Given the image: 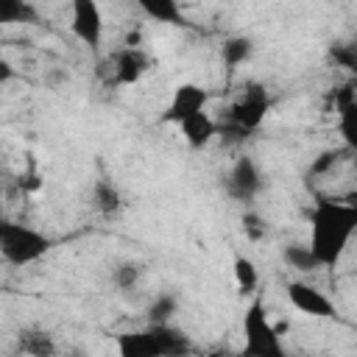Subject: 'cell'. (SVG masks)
Listing matches in <instances>:
<instances>
[{
    "label": "cell",
    "mask_w": 357,
    "mask_h": 357,
    "mask_svg": "<svg viewBox=\"0 0 357 357\" xmlns=\"http://www.w3.org/2000/svg\"><path fill=\"white\" fill-rule=\"evenodd\" d=\"M354 229H357V206L354 204H340L332 198L315 201L310 251L315 254L321 268H332L343 257Z\"/></svg>",
    "instance_id": "6da1fadb"
},
{
    "label": "cell",
    "mask_w": 357,
    "mask_h": 357,
    "mask_svg": "<svg viewBox=\"0 0 357 357\" xmlns=\"http://www.w3.org/2000/svg\"><path fill=\"white\" fill-rule=\"evenodd\" d=\"M190 351H192V340L170 324H148L139 332L117 335L120 357H167V354H190Z\"/></svg>",
    "instance_id": "7a4b0ae2"
},
{
    "label": "cell",
    "mask_w": 357,
    "mask_h": 357,
    "mask_svg": "<svg viewBox=\"0 0 357 357\" xmlns=\"http://www.w3.org/2000/svg\"><path fill=\"white\" fill-rule=\"evenodd\" d=\"M50 237H45L42 231L17 223V220H6L0 218V257L8 265H31L36 259H42L50 251Z\"/></svg>",
    "instance_id": "3957f363"
},
{
    "label": "cell",
    "mask_w": 357,
    "mask_h": 357,
    "mask_svg": "<svg viewBox=\"0 0 357 357\" xmlns=\"http://www.w3.org/2000/svg\"><path fill=\"white\" fill-rule=\"evenodd\" d=\"M240 357H287L262 301H254L243 318V349Z\"/></svg>",
    "instance_id": "277c9868"
},
{
    "label": "cell",
    "mask_w": 357,
    "mask_h": 357,
    "mask_svg": "<svg viewBox=\"0 0 357 357\" xmlns=\"http://www.w3.org/2000/svg\"><path fill=\"white\" fill-rule=\"evenodd\" d=\"M268 106H271L268 89H265L262 84H248V86L243 89V95L231 103L226 123H231V126H237L240 131L251 134L254 128L262 126V120H265V114H268Z\"/></svg>",
    "instance_id": "5b68a950"
},
{
    "label": "cell",
    "mask_w": 357,
    "mask_h": 357,
    "mask_svg": "<svg viewBox=\"0 0 357 357\" xmlns=\"http://www.w3.org/2000/svg\"><path fill=\"white\" fill-rule=\"evenodd\" d=\"M73 33L86 45V47H98L100 36H103V17H100V6L95 0H75L73 3V22H70Z\"/></svg>",
    "instance_id": "8992f818"
},
{
    "label": "cell",
    "mask_w": 357,
    "mask_h": 357,
    "mask_svg": "<svg viewBox=\"0 0 357 357\" xmlns=\"http://www.w3.org/2000/svg\"><path fill=\"white\" fill-rule=\"evenodd\" d=\"M259 187H262V173L257 162L251 156H240L226 176V192L234 201H251L259 192Z\"/></svg>",
    "instance_id": "52a82bcc"
},
{
    "label": "cell",
    "mask_w": 357,
    "mask_h": 357,
    "mask_svg": "<svg viewBox=\"0 0 357 357\" xmlns=\"http://www.w3.org/2000/svg\"><path fill=\"white\" fill-rule=\"evenodd\" d=\"M206 100H209V92H206L204 86H198V84H181V86L173 92V98H170V103H167L162 120H165V123H184L187 117L204 112Z\"/></svg>",
    "instance_id": "ba28073f"
},
{
    "label": "cell",
    "mask_w": 357,
    "mask_h": 357,
    "mask_svg": "<svg viewBox=\"0 0 357 357\" xmlns=\"http://www.w3.org/2000/svg\"><path fill=\"white\" fill-rule=\"evenodd\" d=\"M287 298L304 315H312V318H332L335 315V304L307 282H290L287 284Z\"/></svg>",
    "instance_id": "9c48e42d"
},
{
    "label": "cell",
    "mask_w": 357,
    "mask_h": 357,
    "mask_svg": "<svg viewBox=\"0 0 357 357\" xmlns=\"http://www.w3.org/2000/svg\"><path fill=\"white\" fill-rule=\"evenodd\" d=\"M148 67H151V59L142 47H123L114 56V84L131 86L148 73Z\"/></svg>",
    "instance_id": "30bf717a"
},
{
    "label": "cell",
    "mask_w": 357,
    "mask_h": 357,
    "mask_svg": "<svg viewBox=\"0 0 357 357\" xmlns=\"http://www.w3.org/2000/svg\"><path fill=\"white\" fill-rule=\"evenodd\" d=\"M17 349L25 357H56V340L47 329L25 326L17 332Z\"/></svg>",
    "instance_id": "8fae6325"
},
{
    "label": "cell",
    "mask_w": 357,
    "mask_h": 357,
    "mask_svg": "<svg viewBox=\"0 0 357 357\" xmlns=\"http://www.w3.org/2000/svg\"><path fill=\"white\" fill-rule=\"evenodd\" d=\"M181 126V137L187 139V145L190 148H206L212 139H215V134H218V126H215V120L206 114V112H198V114H192V117H187L184 123H178Z\"/></svg>",
    "instance_id": "7c38bea8"
},
{
    "label": "cell",
    "mask_w": 357,
    "mask_h": 357,
    "mask_svg": "<svg viewBox=\"0 0 357 357\" xmlns=\"http://www.w3.org/2000/svg\"><path fill=\"white\" fill-rule=\"evenodd\" d=\"M92 206H95L98 212H103V215H114V212H120V206H123V195H120V190H117L112 181L98 178V181L92 184Z\"/></svg>",
    "instance_id": "4fadbf2b"
},
{
    "label": "cell",
    "mask_w": 357,
    "mask_h": 357,
    "mask_svg": "<svg viewBox=\"0 0 357 357\" xmlns=\"http://www.w3.org/2000/svg\"><path fill=\"white\" fill-rule=\"evenodd\" d=\"M139 8H142L151 20H156V22L187 25V20H184V14H181V8H178V3H176V0H142V3H139Z\"/></svg>",
    "instance_id": "5bb4252c"
},
{
    "label": "cell",
    "mask_w": 357,
    "mask_h": 357,
    "mask_svg": "<svg viewBox=\"0 0 357 357\" xmlns=\"http://www.w3.org/2000/svg\"><path fill=\"white\" fill-rule=\"evenodd\" d=\"M251 50H254V42L248 36H231V39L223 42L220 59H223L226 67H237V64H243V61L251 59Z\"/></svg>",
    "instance_id": "9a60e30c"
},
{
    "label": "cell",
    "mask_w": 357,
    "mask_h": 357,
    "mask_svg": "<svg viewBox=\"0 0 357 357\" xmlns=\"http://www.w3.org/2000/svg\"><path fill=\"white\" fill-rule=\"evenodd\" d=\"M282 257H284V262L290 268H296L301 273H310V271H318L321 268L318 259H315V254L310 251V245H284Z\"/></svg>",
    "instance_id": "2e32d148"
},
{
    "label": "cell",
    "mask_w": 357,
    "mask_h": 357,
    "mask_svg": "<svg viewBox=\"0 0 357 357\" xmlns=\"http://www.w3.org/2000/svg\"><path fill=\"white\" fill-rule=\"evenodd\" d=\"M0 22H36V8L25 0H0Z\"/></svg>",
    "instance_id": "e0dca14e"
},
{
    "label": "cell",
    "mask_w": 357,
    "mask_h": 357,
    "mask_svg": "<svg viewBox=\"0 0 357 357\" xmlns=\"http://www.w3.org/2000/svg\"><path fill=\"white\" fill-rule=\"evenodd\" d=\"M176 307H178V298H176L173 293H162V296H156V298L151 301V307H148V321H151V324H167L170 315L176 312Z\"/></svg>",
    "instance_id": "ac0fdd59"
},
{
    "label": "cell",
    "mask_w": 357,
    "mask_h": 357,
    "mask_svg": "<svg viewBox=\"0 0 357 357\" xmlns=\"http://www.w3.org/2000/svg\"><path fill=\"white\" fill-rule=\"evenodd\" d=\"M234 279H237V287L243 293H254V287L259 282V273H257V268L248 257H234Z\"/></svg>",
    "instance_id": "d6986e66"
},
{
    "label": "cell",
    "mask_w": 357,
    "mask_h": 357,
    "mask_svg": "<svg viewBox=\"0 0 357 357\" xmlns=\"http://www.w3.org/2000/svg\"><path fill=\"white\" fill-rule=\"evenodd\" d=\"M139 273H142V265L139 262H120L114 271H112V282L120 287V290H128L139 282Z\"/></svg>",
    "instance_id": "ffe728a7"
},
{
    "label": "cell",
    "mask_w": 357,
    "mask_h": 357,
    "mask_svg": "<svg viewBox=\"0 0 357 357\" xmlns=\"http://www.w3.org/2000/svg\"><path fill=\"white\" fill-rule=\"evenodd\" d=\"M332 56H335V61L343 64L346 70H357V53H354L351 45H335V47H332Z\"/></svg>",
    "instance_id": "44dd1931"
},
{
    "label": "cell",
    "mask_w": 357,
    "mask_h": 357,
    "mask_svg": "<svg viewBox=\"0 0 357 357\" xmlns=\"http://www.w3.org/2000/svg\"><path fill=\"white\" fill-rule=\"evenodd\" d=\"M243 229H245V234H248L251 240H259V237L265 234V223H262V218H259L257 212H245V215H243Z\"/></svg>",
    "instance_id": "7402d4cb"
},
{
    "label": "cell",
    "mask_w": 357,
    "mask_h": 357,
    "mask_svg": "<svg viewBox=\"0 0 357 357\" xmlns=\"http://www.w3.org/2000/svg\"><path fill=\"white\" fill-rule=\"evenodd\" d=\"M337 165V153L335 151H324L315 162H312V167H310V176H321V173H329L332 167Z\"/></svg>",
    "instance_id": "603a6c76"
},
{
    "label": "cell",
    "mask_w": 357,
    "mask_h": 357,
    "mask_svg": "<svg viewBox=\"0 0 357 357\" xmlns=\"http://www.w3.org/2000/svg\"><path fill=\"white\" fill-rule=\"evenodd\" d=\"M14 78V67L6 61V59H0V86L6 84V81H11Z\"/></svg>",
    "instance_id": "cb8c5ba5"
},
{
    "label": "cell",
    "mask_w": 357,
    "mask_h": 357,
    "mask_svg": "<svg viewBox=\"0 0 357 357\" xmlns=\"http://www.w3.org/2000/svg\"><path fill=\"white\" fill-rule=\"evenodd\" d=\"M206 357H229V351H212V354H206Z\"/></svg>",
    "instance_id": "d4e9b609"
},
{
    "label": "cell",
    "mask_w": 357,
    "mask_h": 357,
    "mask_svg": "<svg viewBox=\"0 0 357 357\" xmlns=\"http://www.w3.org/2000/svg\"><path fill=\"white\" fill-rule=\"evenodd\" d=\"M167 357H195V354L190 351V354H167Z\"/></svg>",
    "instance_id": "484cf974"
}]
</instances>
